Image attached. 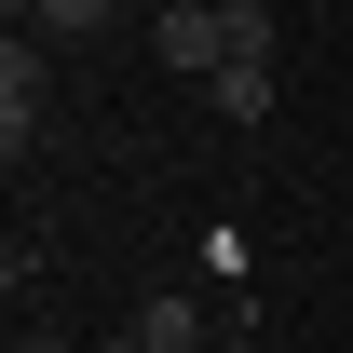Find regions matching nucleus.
I'll list each match as a JSON object with an SVG mask.
<instances>
[{
    "label": "nucleus",
    "mask_w": 353,
    "mask_h": 353,
    "mask_svg": "<svg viewBox=\"0 0 353 353\" xmlns=\"http://www.w3.org/2000/svg\"><path fill=\"white\" fill-rule=\"evenodd\" d=\"M136 28H150V54H163L176 82H218L231 54H272V41H285L259 0H163V14H136Z\"/></svg>",
    "instance_id": "f257e3e1"
},
{
    "label": "nucleus",
    "mask_w": 353,
    "mask_h": 353,
    "mask_svg": "<svg viewBox=\"0 0 353 353\" xmlns=\"http://www.w3.org/2000/svg\"><path fill=\"white\" fill-rule=\"evenodd\" d=\"M28 123H41V41L14 28V41H0V136L28 150Z\"/></svg>",
    "instance_id": "f03ea898"
},
{
    "label": "nucleus",
    "mask_w": 353,
    "mask_h": 353,
    "mask_svg": "<svg viewBox=\"0 0 353 353\" xmlns=\"http://www.w3.org/2000/svg\"><path fill=\"white\" fill-rule=\"evenodd\" d=\"M136 353H218L190 299H136Z\"/></svg>",
    "instance_id": "7ed1b4c3"
},
{
    "label": "nucleus",
    "mask_w": 353,
    "mask_h": 353,
    "mask_svg": "<svg viewBox=\"0 0 353 353\" xmlns=\"http://www.w3.org/2000/svg\"><path fill=\"white\" fill-rule=\"evenodd\" d=\"M204 95H218L231 123H259V109H272V54H231V68H218V82H204Z\"/></svg>",
    "instance_id": "20e7f679"
},
{
    "label": "nucleus",
    "mask_w": 353,
    "mask_h": 353,
    "mask_svg": "<svg viewBox=\"0 0 353 353\" xmlns=\"http://www.w3.org/2000/svg\"><path fill=\"white\" fill-rule=\"evenodd\" d=\"M14 28H28V41H82V28H109V14H95V0H41V14H14Z\"/></svg>",
    "instance_id": "39448f33"
},
{
    "label": "nucleus",
    "mask_w": 353,
    "mask_h": 353,
    "mask_svg": "<svg viewBox=\"0 0 353 353\" xmlns=\"http://www.w3.org/2000/svg\"><path fill=\"white\" fill-rule=\"evenodd\" d=\"M14 353H82V340H41V326H28V340H14Z\"/></svg>",
    "instance_id": "423d86ee"
},
{
    "label": "nucleus",
    "mask_w": 353,
    "mask_h": 353,
    "mask_svg": "<svg viewBox=\"0 0 353 353\" xmlns=\"http://www.w3.org/2000/svg\"><path fill=\"white\" fill-rule=\"evenodd\" d=\"M95 353H136V326H123V340H95Z\"/></svg>",
    "instance_id": "0eeeda50"
},
{
    "label": "nucleus",
    "mask_w": 353,
    "mask_h": 353,
    "mask_svg": "<svg viewBox=\"0 0 353 353\" xmlns=\"http://www.w3.org/2000/svg\"><path fill=\"white\" fill-rule=\"evenodd\" d=\"M218 353H259V340H218Z\"/></svg>",
    "instance_id": "6e6552de"
}]
</instances>
